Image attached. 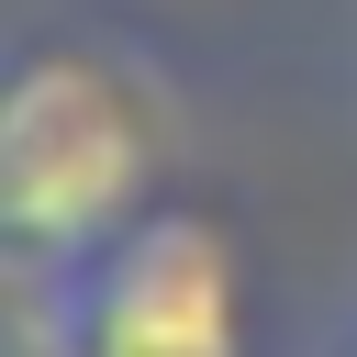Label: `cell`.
<instances>
[{"label": "cell", "mask_w": 357, "mask_h": 357, "mask_svg": "<svg viewBox=\"0 0 357 357\" xmlns=\"http://www.w3.org/2000/svg\"><path fill=\"white\" fill-rule=\"evenodd\" d=\"M145 167H156V123L145 100L78 56V45H33L0 89V245L33 257H89L145 212Z\"/></svg>", "instance_id": "cell-1"}, {"label": "cell", "mask_w": 357, "mask_h": 357, "mask_svg": "<svg viewBox=\"0 0 357 357\" xmlns=\"http://www.w3.org/2000/svg\"><path fill=\"white\" fill-rule=\"evenodd\" d=\"M89 357H245L234 324V234L212 212L145 201L112 245L67 257Z\"/></svg>", "instance_id": "cell-2"}, {"label": "cell", "mask_w": 357, "mask_h": 357, "mask_svg": "<svg viewBox=\"0 0 357 357\" xmlns=\"http://www.w3.org/2000/svg\"><path fill=\"white\" fill-rule=\"evenodd\" d=\"M335 357H357V335H346V346H335Z\"/></svg>", "instance_id": "cell-3"}]
</instances>
